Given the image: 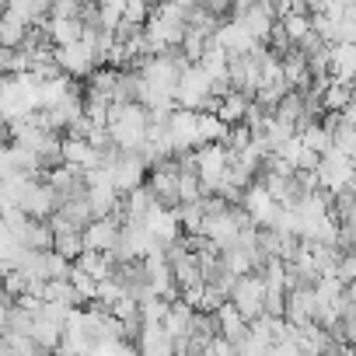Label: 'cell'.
<instances>
[{
  "label": "cell",
  "mask_w": 356,
  "mask_h": 356,
  "mask_svg": "<svg viewBox=\"0 0 356 356\" xmlns=\"http://www.w3.org/2000/svg\"><path fill=\"white\" fill-rule=\"evenodd\" d=\"M227 129L231 126L217 112H196V136H200V143H224Z\"/></svg>",
  "instance_id": "obj_10"
},
{
  "label": "cell",
  "mask_w": 356,
  "mask_h": 356,
  "mask_svg": "<svg viewBox=\"0 0 356 356\" xmlns=\"http://www.w3.org/2000/svg\"><path fill=\"white\" fill-rule=\"evenodd\" d=\"M213 42H220L227 53H259L266 42H259V39H252L245 29H241V22L234 18V22H220L217 29H213Z\"/></svg>",
  "instance_id": "obj_6"
},
{
  "label": "cell",
  "mask_w": 356,
  "mask_h": 356,
  "mask_svg": "<svg viewBox=\"0 0 356 356\" xmlns=\"http://www.w3.org/2000/svg\"><path fill=\"white\" fill-rule=\"evenodd\" d=\"M67 276H70V262L49 248L46 252V280H67Z\"/></svg>",
  "instance_id": "obj_17"
},
{
  "label": "cell",
  "mask_w": 356,
  "mask_h": 356,
  "mask_svg": "<svg viewBox=\"0 0 356 356\" xmlns=\"http://www.w3.org/2000/svg\"><path fill=\"white\" fill-rule=\"evenodd\" d=\"M297 136H300V143L307 147V150H314V154H325L328 147H332V133L318 122V119H311V122H304L300 129H297Z\"/></svg>",
  "instance_id": "obj_14"
},
{
  "label": "cell",
  "mask_w": 356,
  "mask_h": 356,
  "mask_svg": "<svg viewBox=\"0 0 356 356\" xmlns=\"http://www.w3.org/2000/svg\"><path fill=\"white\" fill-rule=\"evenodd\" d=\"M98 154L102 150H95L84 136H60V161L70 164V168H77V171L95 168L98 164Z\"/></svg>",
  "instance_id": "obj_7"
},
{
  "label": "cell",
  "mask_w": 356,
  "mask_h": 356,
  "mask_svg": "<svg viewBox=\"0 0 356 356\" xmlns=\"http://www.w3.org/2000/svg\"><path fill=\"white\" fill-rule=\"evenodd\" d=\"M300 4H304L307 15H311V11H321V8H325V0H300Z\"/></svg>",
  "instance_id": "obj_18"
},
{
  "label": "cell",
  "mask_w": 356,
  "mask_h": 356,
  "mask_svg": "<svg viewBox=\"0 0 356 356\" xmlns=\"http://www.w3.org/2000/svg\"><path fill=\"white\" fill-rule=\"evenodd\" d=\"M136 346H140L143 353H150V356H168V353H175V339L164 332L161 321H143V325L136 328Z\"/></svg>",
  "instance_id": "obj_8"
},
{
  "label": "cell",
  "mask_w": 356,
  "mask_h": 356,
  "mask_svg": "<svg viewBox=\"0 0 356 356\" xmlns=\"http://www.w3.org/2000/svg\"><path fill=\"white\" fill-rule=\"evenodd\" d=\"M53 252H56V255H63L67 262H74V259L84 252L81 231H63V234H53Z\"/></svg>",
  "instance_id": "obj_15"
},
{
  "label": "cell",
  "mask_w": 356,
  "mask_h": 356,
  "mask_svg": "<svg viewBox=\"0 0 356 356\" xmlns=\"http://www.w3.org/2000/svg\"><path fill=\"white\" fill-rule=\"evenodd\" d=\"M115 238H119V220H115L112 213H108V217H91V220L81 227V241H84V248H91V252H112Z\"/></svg>",
  "instance_id": "obj_5"
},
{
  "label": "cell",
  "mask_w": 356,
  "mask_h": 356,
  "mask_svg": "<svg viewBox=\"0 0 356 356\" xmlns=\"http://www.w3.org/2000/svg\"><path fill=\"white\" fill-rule=\"evenodd\" d=\"M147 108L140 102H112L108 105V136L119 150H140V143L147 140Z\"/></svg>",
  "instance_id": "obj_1"
},
{
  "label": "cell",
  "mask_w": 356,
  "mask_h": 356,
  "mask_svg": "<svg viewBox=\"0 0 356 356\" xmlns=\"http://www.w3.org/2000/svg\"><path fill=\"white\" fill-rule=\"evenodd\" d=\"M276 22H280V29L286 32V39H290V42H297V39L311 29L307 11H286V15H283V18H276Z\"/></svg>",
  "instance_id": "obj_16"
},
{
  "label": "cell",
  "mask_w": 356,
  "mask_h": 356,
  "mask_svg": "<svg viewBox=\"0 0 356 356\" xmlns=\"http://www.w3.org/2000/svg\"><path fill=\"white\" fill-rule=\"evenodd\" d=\"M108 178H112V189L122 196L136 186H143V178H147V164L136 150H119L115 161L108 164Z\"/></svg>",
  "instance_id": "obj_3"
},
{
  "label": "cell",
  "mask_w": 356,
  "mask_h": 356,
  "mask_svg": "<svg viewBox=\"0 0 356 356\" xmlns=\"http://www.w3.org/2000/svg\"><path fill=\"white\" fill-rule=\"evenodd\" d=\"M25 35H29V22L25 18H18L15 11H0V46H22L25 42Z\"/></svg>",
  "instance_id": "obj_12"
},
{
  "label": "cell",
  "mask_w": 356,
  "mask_h": 356,
  "mask_svg": "<svg viewBox=\"0 0 356 356\" xmlns=\"http://www.w3.org/2000/svg\"><path fill=\"white\" fill-rule=\"evenodd\" d=\"M56 189L46 182V178H32V182L25 186V193H22V200H18V210L22 213H29V217H39V220H46L53 210H56Z\"/></svg>",
  "instance_id": "obj_4"
},
{
  "label": "cell",
  "mask_w": 356,
  "mask_h": 356,
  "mask_svg": "<svg viewBox=\"0 0 356 356\" xmlns=\"http://www.w3.org/2000/svg\"><path fill=\"white\" fill-rule=\"evenodd\" d=\"M29 335L39 342V349H56V342H60V321H53L49 314L35 311L32 314V325H29Z\"/></svg>",
  "instance_id": "obj_11"
},
{
  "label": "cell",
  "mask_w": 356,
  "mask_h": 356,
  "mask_svg": "<svg viewBox=\"0 0 356 356\" xmlns=\"http://www.w3.org/2000/svg\"><path fill=\"white\" fill-rule=\"evenodd\" d=\"M210 95H213V88H210L207 70H203L200 63H186V67H182V74H178V84H175V102L182 105V108L200 112V108H203V102H207Z\"/></svg>",
  "instance_id": "obj_2"
},
{
  "label": "cell",
  "mask_w": 356,
  "mask_h": 356,
  "mask_svg": "<svg viewBox=\"0 0 356 356\" xmlns=\"http://www.w3.org/2000/svg\"><path fill=\"white\" fill-rule=\"evenodd\" d=\"M248 102H252V98H245L241 91H234V88H231V91H224V95H220V102H217V115H220L227 126H234V122H241V119H245Z\"/></svg>",
  "instance_id": "obj_13"
},
{
  "label": "cell",
  "mask_w": 356,
  "mask_h": 356,
  "mask_svg": "<svg viewBox=\"0 0 356 356\" xmlns=\"http://www.w3.org/2000/svg\"><path fill=\"white\" fill-rule=\"evenodd\" d=\"M353 60H356V46L353 42H332L328 46V74L335 81H346L353 77Z\"/></svg>",
  "instance_id": "obj_9"
}]
</instances>
